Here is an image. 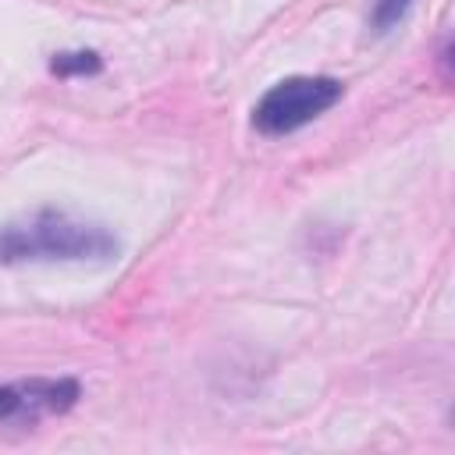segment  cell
Instances as JSON below:
<instances>
[{
    "label": "cell",
    "instance_id": "obj_1",
    "mask_svg": "<svg viewBox=\"0 0 455 455\" xmlns=\"http://www.w3.org/2000/svg\"><path fill=\"white\" fill-rule=\"evenodd\" d=\"M121 242L107 224L39 206L0 228V263H110Z\"/></svg>",
    "mask_w": 455,
    "mask_h": 455
},
{
    "label": "cell",
    "instance_id": "obj_2",
    "mask_svg": "<svg viewBox=\"0 0 455 455\" xmlns=\"http://www.w3.org/2000/svg\"><path fill=\"white\" fill-rule=\"evenodd\" d=\"M345 96V85L327 75H291L263 92L252 107V128L263 135H291L327 114Z\"/></svg>",
    "mask_w": 455,
    "mask_h": 455
},
{
    "label": "cell",
    "instance_id": "obj_3",
    "mask_svg": "<svg viewBox=\"0 0 455 455\" xmlns=\"http://www.w3.org/2000/svg\"><path fill=\"white\" fill-rule=\"evenodd\" d=\"M82 387L71 377L60 380H21L0 384V423H39L43 416H60L78 402Z\"/></svg>",
    "mask_w": 455,
    "mask_h": 455
},
{
    "label": "cell",
    "instance_id": "obj_4",
    "mask_svg": "<svg viewBox=\"0 0 455 455\" xmlns=\"http://www.w3.org/2000/svg\"><path fill=\"white\" fill-rule=\"evenodd\" d=\"M50 71H53V75H60V78L100 75V71H103V60H100V53H96V50H64V53H53Z\"/></svg>",
    "mask_w": 455,
    "mask_h": 455
},
{
    "label": "cell",
    "instance_id": "obj_5",
    "mask_svg": "<svg viewBox=\"0 0 455 455\" xmlns=\"http://www.w3.org/2000/svg\"><path fill=\"white\" fill-rule=\"evenodd\" d=\"M412 0H373V11H370V28L377 36H387L391 28H398L409 14Z\"/></svg>",
    "mask_w": 455,
    "mask_h": 455
}]
</instances>
